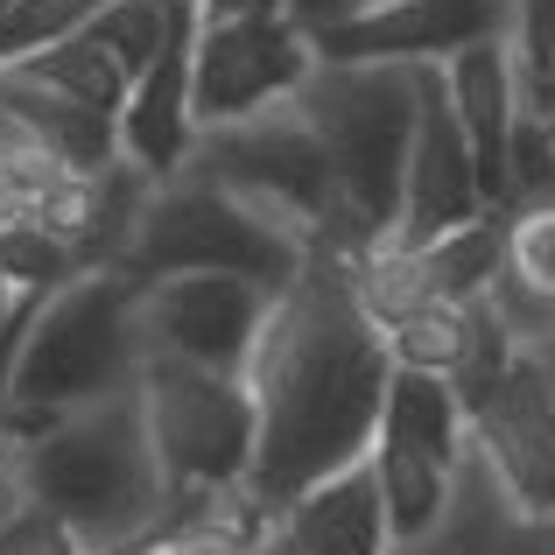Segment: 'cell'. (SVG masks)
<instances>
[{"mask_svg":"<svg viewBox=\"0 0 555 555\" xmlns=\"http://www.w3.org/2000/svg\"><path fill=\"white\" fill-rule=\"evenodd\" d=\"M450 78V106L464 120V141H472V163H478V190H486L492 211H506V141H514L520 120V56L514 36H486L472 50H457L443 64Z\"/></svg>","mask_w":555,"mask_h":555,"instance_id":"obj_15","label":"cell"},{"mask_svg":"<svg viewBox=\"0 0 555 555\" xmlns=\"http://www.w3.org/2000/svg\"><path fill=\"white\" fill-rule=\"evenodd\" d=\"M514 56L520 78L555 64V0H514Z\"/></svg>","mask_w":555,"mask_h":555,"instance_id":"obj_31","label":"cell"},{"mask_svg":"<svg viewBox=\"0 0 555 555\" xmlns=\"http://www.w3.org/2000/svg\"><path fill=\"white\" fill-rule=\"evenodd\" d=\"M379 429L401 436V443H415V450H429V457H443V464H457L464 450H472V408L457 401L450 373L393 366V379H387V415H379Z\"/></svg>","mask_w":555,"mask_h":555,"instance_id":"obj_18","label":"cell"},{"mask_svg":"<svg viewBox=\"0 0 555 555\" xmlns=\"http://www.w3.org/2000/svg\"><path fill=\"white\" fill-rule=\"evenodd\" d=\"M28 500L56 506L92 555H127L169 520V478L141 387L70 408L28 443Z\"/></svg>","mask_w":555,"mask_h":555,"instance_id":"obj_2","label":"cell"},{"mask_svg":"<svg viewBox=\"0 0 555 555\" xmlns=\"http://www.w3.org/2000/svg\"><path fill=\"white\" fill-rule=\"evenodd\" d=\"M0 555H92V548H85V534L70 528L56 506L22 500L8 520H0Z\"/></svg>","mask_w":555,"mask_h":555,"instance_id":"obj_30","label":"cell"},{"mask_svg":"<svg viewBox=\"0 0 555 555\" xmlns=\"http://www.w3.org/2000/svg\"><path fill=\"white\" fill-rule=\"evenodd\" d=\"M0 14H8V0H0Z\"/></svg>","mask_w":555,"mask_h":555,"instance_id":"obj_38","label":"cell"},{"mask_svg":"<svg viewBox=\"0 0 555 555\" xmlns=\"http://www.w3.org/2000/svg\"><path fill=\"white\" fill-rule=\"evenodd\" d=\"M387 555H555V514H528L492 472V457L472 443L450 472L443 520Z\"/></svg>","mask_w":555,"mask_h":555,"instance_id":"obj_13","label":"cell"},{"mask_svg":"<svg viewBox=\"0 0 555 555\" xmlns=\"http://www.w3.org/2000/svg\"><path fill=\"white\" fill-rule=\"evenodd\" d=\"M486 36H514V0H373L310 50L317 64H450Z\"/></svg>","mask_w":555,"mask_h":555,"instance_id":"obj_11","label":"cell"},{"mask_svg":"<svg viewBox=\"0 0 555 555\" xmlns=\"http://www.w3.org/2000/svg\"><path fill=\"white\" fill-rule=\"evenodd\" d=\"M472 443L492 457V472L528 514H555V401L528 352L472 408Z\"/></svg>","mask_w":555,"mask_h":555,"instance_id":"obj_14","label":"cell"},{"mask_svg":"<svg viewBox=\"0 0 555 555\" xmlns=\"http://www.w3.org/2000/svg\"><path fill=\"white\" fill-rule=\"evenodd\" d=\"M141 274L127 268H85L64 288L36 302V324L22 338L14 359V393L8 408L28 415H70V408H92L106 393L141 387L149 366V338H141Z\"/></svg>","mask_w":555,"mask_h":555,"instance_id":"obj_4","label":"cell"},{"mask_svg":"<svg viewBox=\"0 0 555 555\" xmlns=\"http://www.w3.org/2000/svg\"><path fill=\"white\" fill-rule=\"evenodd\" d=\"M85 36L106 42L127 78H141V70L155 64V50H163V36H169V0H106V8L85 22Z\"/></svg>","mask_w":555,"mask_h":555,"instance_id":"obj_25","label":"cell"},{"mask_svg":"<svg viewBox=\"0 0 555 555\" xmlns=\"http://www.w3.org/2000/svg\"><path fill=\"white\" fill-rule=\"evenodd\" d=\"M183 169H197V177L225 183L232 197H246L302 254L345 260V197H338V177H331L324 141L310 134L296 99H274V106L246 113V120L204 127Z\"/></svg>","mask_w":555,"mask_h":555,"instance_id":"obj_5","label":"cell"},{"mask_svg":"<svg viewBox=\"0 0 555 555\" xmlns=\"http://www.w3.org/2000/svg\"><path fill=\"white\" fill-rule=\"evenodd\" d=\"M0 113H8L22 134H36L42 149L64 169H78V177H99L106 163H120V113H99V106L56 92V85L28 78V70H14V64H0Z\"/></svg>","mask_w":555,"mask_h":555,"instance_id":"obj_16","label":"cell"},{"mask_svg":"<svg viewBox=\"0 0 555 555\" xmlns=\"http://www.w3.org/2000/svg\"><path fill=\"white\" fill-rule=\"evenodd\" d=\"M302 260L310 254L288 232H274L246 197H232L225 183L197 177V169H177V177L149 190L120 268L141 274V282H163V274H254L282 296L302 274Z\"/></svg>","mask_w":555,"mask_h":555,"instance_id":"obj_6","label":"cell"},{"mask_svg":"<svg viewBox=\"0 0 555 555\" xmlns=\"http://www.w3.org/2000/svg\"><path fill=\"white\" fill-rule=\"evenodd\" d=\"M36 225H50L70 254L92 268V240H99V177H64L50 197L36 204Z\"/></svg>","mask_w":555,"mask_h":555,"instance_id":"obj_29","label":"cell"},{"mask_svg":"<svg viewBox=\"0 0 555 555\" xmlns=\"http://www.w3.org/2000/svg\"><path fill=\"white\" fill-rule=\"evenodd\" d=\"M520 106L555 113V64H548V70H534V78H520Z\"/></svg>","mask_w":555,"mask_h":555,"instance_id":"obj_36","label":"cell"},{"mask_svg":"<svg viewBox=\"0 0 555 555\" xmlns=\"http://www.w3.org/2000/svg\"><path fill=\"white\" fill-rule=\"evenodd\" d=\"M204 0H169V36L155 50V64L134 78L120 106V155L141 163L155 183L177 177L197 149V106H190V56H197Z\"/></svg>","mask_w":555,"mask_h":555,"instance_id":"obj_12","label":"cell"},{"mask_svg":"<svg viewBox=\"0 0 555 555\" xmlns=\"http://www.w3.org/2000/svg\"><path fill=\"white\" fill-rule=\"evenodd\" d=\"M317 70V50L288 14H225V22L197 28V56H190V106L204 127L246 120V113L296 99V85Z\"/></svg>","mask_w":555,"mask_h":555,"instance_id":"obj_8","label":"cell"},{"mask_svg":"<svg viewBox=\"0 0 555 555\" xmlns=\"http://www.w3.org/2000/svg\"><path fill=\"white\" fill-rule=\"evenodd\" d=\"M28 218H36V197H28L22 183L0 177V232H8V225H28Z\"/></svg>","mask_w":555,"mask_h":555,"instance_id":"obj_35","label":"cell"},{"mask_svg":"<svg viewBox=\"0 0 555 555\" xmlns=\"http://www.w3.org/2000/svg\"><path fill=\"white\" fill-rule=\"evenodd\" d=\"M387 331L359 310L345 260L310 254L302 274L274 296L260 345L246 359V387L260 408L246 492L282 520L317 478L359 464L387 415Z\"/></svg>","mask_w":555,"mask_h":555,"instance_id":"obj_1","label":"cell"},{"mask_svg":"<svg viewBox=\"0 0 555 555\" xmlns=\"http://www.w3.org/2000/svg\"><path fill=\"white\" fill-rule=\"evenodd\" d=\"M141 408H149V436L169 478V506L204 500V492H232L254 472L260 443V408L246 373H211L190 359H149L141 366Z\"/></svg>","mask_w":555,"mask_h":555,"instance_id":"obj_7","label":"cell"},{"mask_svg":"<svg viewBox=\"0 0 555 555\" xmlns=\"http://www.w3.org/2000/svg\"><path fill=\"white\" fill-rule=\"evenodd\" d=\"M373 0H282V14L302 28V36H324V28H338V22H352V14H366Z\"/></svg>","mask_w":555,"mask_h":555,"instance_id":"obj_34","label":"cell"},{"mask_svg":"<svg viewBox=\"0 0 555 555\" xmlns=\"http://www.w3.org/2000/svg\"><path fill=\"white\" fill-rule=\"evenodd\" d=\"M415 70L422 64H317L296 85L310 134L324 141L345 197V260L373 240H393L415 141Z\"/></svg>","mask_w":555,"mask_h":555,"instance_id":"obj_3","label":"cell"},{"mask_svg":"<svg viewBox=\"0 0 555 555\" xmlns=\"http://www.w3.org/2000/svg\"><path fill=\"white\" fill-rule=\"evenodd\" d=\"M268 310L274 288L254 274H163L141 288V338H149V359L246 373Z\"/></svg>","mask_w":555,"mask_h":555,"instance_id":"obj_9","label":"cell"},{"mask_svg":"<svg viewBox=\"0 0 555 555\" xmlns=\"http://www.w3.org/2000/svg\"><path fill=\"white\" fill-rule=\"evenodd\" d=\"M345 282H352L359 310H366L379 331H393L401 317L443 302V296H436V282H429V254H422V246H401V240L359 246V254L345 260Z\"/></svg>","mask_w":555,"mask_h":555,"instance_id":"obj_20","label":"cell"},{"mask_svg":"<svg viewBox=\"0 0 555 555\" xmlns=\"http://www.w3.org/2000/svg\"><path fill=\"white\" fill-rule=\"evenodd\" d=\"M366 457H373V478H379V506H387V534H393V548L415 542V534H429L436 520H443L450 472H457V464L429 457V450L401 443V436H387V429L373 436Z\"/></svg>","mask_w":555,"mask_h":555,"instance_id":"obj_19","label":"cell"},{"mask_svg":"<svg viewBox=\"0 0 555 555\" xmlns=\"http://www.w3.org/2000/svg\"><path fill=\"white\" fill-rule=\"evenodd\" d=\"M472 352V302H429L387 331V359L415 373H457Z\"/></svg>","mask_w":555,"mask_h":555,"instance_id":"obj_23","label":"cell"},{"mask_svg":"<svg viewBox=\"0 0 555 555\" xmlns=\"http://www.w3.org/2000/svg\"><path fill=\"white\" fill-rule=\"evenodd\" d=\"M282 528H288V542L302 555H387L393 534H387V506H379L373 457L317 478V486L282 514Z\"/></svg>","mask_w":555,"mask_h":555,"instance_id":"obj_17","label":"cell"},{"mask_svg":"<svg viewBox=\"0 0 555 555\" xmlns=\"http://www.w3.org/2000/svg\"><path fill=\"white\" fill-rule=\"evenodd\" d=\"M506 274L555 296V197L506 204Z\"/></svg>","mask_w":555,"mask_h":555,"instance_id":"obj_27","label":"cell"},{"mask_svg":"<svg viewBox=\"0 0 555 555\" xmlns=\"http://www.w3.org/2000/svg\"><path fill=\"white\" fill-rule=\"evenodd\" d=\"M22 500H28V443L8 429V415H0V520H8Z\"/></svg>","mask_w":555,"mask_h":555,"instance_id":"obj_32","label":"cell"},{"mask_svg":"<svg viewBox=\"0 0 555 555\" xmlns=\"http://www.w3.org/2000/svg\"><path fill=\"white\" fill-rule=\"evenodd\" d=\"M14 70H28V78L56 85V92L85 99V106H99V113H120L127 92H134V78L120 70V56H113L106 42H92L85 28L64 36V42H50V50H36V56H22Z\"/></svg>","mask_w":555,"mask_h":555,"instance_id":"obj_22","label":"cell"},{"mask_svg":"<svg viewBox=\"0 0 555 555\" xmlns=\"http://www.w3.org/2000/svg\"><path fill=\"white\" fill-rule=\"evenodd\" d=\"M14 296H22V288H14V282H8V274H0V317H8V310H14Z\"/></svg>","mask_w":555,"mask_h":555,"instance_id":"obj_37","label":"cell"},{"mask_svg":"<svg viewBox=\"0 0 555 555\" xmlns=\"http://www.w3.org/2000/svg\"><path fill=\"white\" fill-rule=\"evenodd\" d=\"M478 211H492V204L478 190L472 141H464V120L450 106V78H443V64H422L415 70V141H408V183H401L393 240L429 246L450 225H472Z\"/></svg>","mask_w":555,"mask_h":555,"instance_id":"obj_10","label":"cell"},{"mask_svg":"<svg viewBox=\"0 0 555 555\" xmlns=\"http://www.w3.org/2000/svg\"><path fill=\"white\" fill-rule=\"evenodd\" d=\"M99 8L106 0H8V14H0V64H22V56L78 36Z\"/></svg>","mask_w":555,"mask_h":555,"instance_id":"obj_26","label":"cell"},{"mask_svg":"<svg viewBox=\"0 0 555 555\" xmlns=\"http://www.w3.org/2000/svg\"><path fill=\"white\" fill-rule=\"evenodd\" d=\"M0 274H8L22 296H50V288H64L70 274H85V260L70 254L64 240H56L50 225H8L0 232Z\"/></svg>","mask_w":555,"mask_h":555,"instance_id":"obj_24","label":"cell"},{"mask_svg":"<svg viewBox=\"0 0 555 555\" xmlns=\"http://www.w3.org/2000/svg\"><path fill=\"white\" fill-rule=\"evenodd\" d=\"M36 302L42 296H14V310L0 317V408H8V393H14V359H22L28 324H36Z\"/></svg>","mask_w":555,"mask_h":555,"instance_id":"obj_33","label":"cell"},{"mask_svg":"<svg viewBox=\"0 0 555 555\" xmlns=\"http://www.w3.org/2000/svg\"><path fill=\"white\" fill-rule=\"evenodd\" d=\"M429 254V282L443 302H478L506 274V211H478L472 225H450L443 240L422 246Z\"/></svg>","mask_w":555,"mask_h":555,"instance_id":"obj_21","label":"cell"},{"mask_svg":"<svg viewBox=\"0 0 555 555\" xmlns=\"http://www.w3.org/2000/svg\"><path fill=\"white\" fill-rule=\"evenodd\" d=\"M506 197H555V113L520 106L514 141H506Z\"/></svg>","mask_w":555,"mask_h":555,"instance_id":"obj_28","label":"cell"}]
</instances>
